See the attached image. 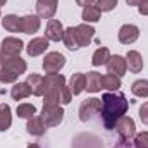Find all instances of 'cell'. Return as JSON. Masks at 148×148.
Returning <instances> with one entry per match:
<instances>
[{
  "mask_svg": "<svg viewBox=\"0 0 148 148\" xmlns=\"http://www.w3.org/2000/svg\"><path fill=\"white\" fill-rule=\"evenodd\" d=\"M126 110H127V100L122 93H117V91L103 93L100 114H102V121H103L105 129H114L115 122L126 114Z\"/></svg>",
  "mask_w": 148,
  "mask_h": 148,
  "instance_id": "cell-1",
  "label": "cell"
},
{
  "mask_svg": "<svg viewBox=\"0 0 148 148\" xmlns=\"http://www.w3.org/2000/svg\"><path fill=\"white\" fill-rule=\"evenodd\" d=\"M40 117H41L45 127H55L64 119V109L60 105H43Z\"/></svg>",
  "mask_w": 148,
  "mask_h": 148,
  "instance_id": "cell-2",
  "label": "cell"
},
{
  "mask_svg": "<svg viewBox=\"0 0 148 148\" xmlns=\"http://www.w3.org/2000/svg\"><path fill=\"white\" fill-rule=\"evenodd\" d=\"M0 66L3 69L10 71V73L17 74V76L24 74L26 69H28L26 60L21 59V55H3V53H0Z\"/></svg>",
  "mask_w": 148,
  "mask_h": 148,
  "instance_id": "cell-3",
  "label": "cell"
},
{
  "mask_svg": "<svg viewBox=\"0 0 148 148\" xmlns=\"http://www.w3.org/2000/svg\"><path fill=\"white\" fill-rule=\"evenodd\" d=\"M66 66V57L59 52H50L43 59V69L47 74H57Z\"/></svg>",
  "mask_w": 148,
  "mask_h": 148,
  "instance_id": "cell-4",
  "label": "cell"
},
{
  "mask_svg": "<svg viewBox=\"0 0 148 148\" xmlns=\"http://www.w3.org/2000/svg\"><path fill=\"white\" fill-rule=\"evenodd\" d=\"M102 110V100L98 98H88L79 105V119L83 122H88L93 115L100 114Z\"/></svg>",
  "mask_w": 148,
  "mask_h": 148,
  "instance_id": "cell-5",
  "label": "cell"
},
{
  "mask_svg": "<svg viewBox=\"0 0 148 148\" xmlns=\"http://www.w3.org/2000/svg\"><path fill=\"white\" fill-rule=\"evenodd\" d=\"M114 129L117 131V134L121 136V140H131L136 134V124H134V121L131 117H126V115H122L115 122Z\"/></svg>",
  "mask_w": 148,
  "mask_h": 148,
  "instance_id": "cell-6",
  "label": "cell"
},
{
  "mask_svg": "<svg viewBox=\"0 0 148 148\" xmlns=\"http://www.w3.org/2000/svg\"><path fill=\"white\" fill-rule=\"evenodd\" d=\"M59 0H38L36 2V14L41 19H53L57 12Z\"/></svg>",
  "mask_w": 148,
  "mask_h": 148,
  "instance_id": "cell-7",
  "label": "cell"
},
{
  "mask_svg": "<svg viewBox=\"0 0 148 148\" xmlns=\"http://www.w3.org/2000/svg\"><path fill=\"white\" fill-rule=\"evenodd\" d=\"M64 26H62V23L60 21H57V19H50L48 23H47V28H45V38L48 40V41H60L62 38H64Z\"/></svg>",
  "mask_w": 148,
  "mask_h": 148,
  "instance_id": "cell-8",
  "label": "cell"
},
{
  "mask_svg": "<svg viewBox=\"0 0 148 148\" xmlns=\"http://www.w3.org/2000/svg\"><path fill=\"white\" fill-rule=\"evenodd\" d=\"M23 48H24V43L19 38L9 36V38H3L2 40L0 53H3V55H19Z\"/></svg>",
  "mask_w": 148,
  "mask_h": 148,
  "instance_id": "cell-9",
  "label": "cell"
},
{
  "mask_svg": "<svg viewBox=\"0 0 148 148\" xmlns=\"http://www.w3.org/2000/svg\"><path fill=\"white\" fill-rule=\"evenodd\" d=\"M140 38V28L134 24H124L119 29V41L122 45H131Z\"/></svg>",
  "mask_w": 148,
  "mask_h": 148,
  "instance_id": "cell-10",
  "label": "cell"
},
{
  "mask_svg": "<svg viewBox=\"0 0 148 148\" xmlns=\"http://www.w3.org/2000/svg\"><path fill=\"white\" fill-rule=\"evenodd\" d=\"M107 66V71L109 74H114V76H124L126 71H127V64H126V59L121 57V55H110L109 62L105 64Z\"/></svg>",
  "mask_w": 148,
  "mask_h": 148,
  "instance_id": "cell-11",
  "label": "cell"
},
{
  "mask_svg": "<svg viewBox=\"0 0 148 148\" xmlns=\"http://www.w3.org/2000/svg\"><path fill=\"white\" fill-rule=\"evenodd\" d=\"M76 36H77V41H79V47H88V45L93 41L95 28L90 26L88 23L79 24V26H76Z\"/></svg>",
  "mask_w": 148,
  "mask_h": 148,
  "instance_id": "cell-12",
  "label": "cell"
},
{
  "mask_svg": "<svg viewBox=\"0 0 148 148\" xmlns=\"http://www.w3.org/2000/svg\"><path fill=\"white\" fill-rule=\"evenodd\" d=\"M26 83L31 86V91H33L35 97H43V95L47 93V84H45V77H43V76L33 73V74L28 76Z\"/></svg>",
  "mask_w": 148,
  "mask_h": 148,
  "instance_id": "cell-13",
  "label": "cell"
},
{
  "mask_svg": "<svg viewBox=\"0 0 148 148\" xmlns=\"http://www.w3.org/2000/svg\"><path fill=\"white\" fill-rule=\"evenodd\" d=\"M47 48H48V40H47L45 36H43V38H33V40L28 43L26 52H28V55L36 57V55L45 53V52H47Z\"/></svg>",
  "mask_w": 148,
  "mask_h": 148,
  "instance_id": "cell-14",
  "label": "cell"
},
{
  "mask_svg": "<svg viewBox=\"0 0 148 148\" xmlns=\"http://www.w3.org/2000/svg\"><path fill=\"white\" fill-rule=\"evenodd\" d=\"M126 64H127L131 73L134 74L141 73L143 71V57H141V53L136 52V50H129L127 55H126Z\"/></svg>",
  "mask_w": 148,
  "mask_h": 148,
  "instance_id": "cell-15",
  "label": "cell"
},
{
  "mask_svg": "<svg viewBox=\"0 0 148 148\" xmlns=\"http://www.w3.org/2000/svg\"><path fill=\"white\" fill-rule=\"evenodd\" d=\"M40 29V17L38 16H24L21 17V33L33 35Z\"/></svg>",
  "mask_w": 148,
  "mask_h": 148,
  "instance_id": "cell-16",
  "label": "cell"
},
{
  "mask_svg": "<svg viewBox=\"0 0 148 148\" xmlns=\"http://www.w3.org/2000/svg\"><path fill=\"white\" fill-rule=\"evenodd\" d=\"M31 95H33V91H31V86L28 83H16L10 88V97L14 100H17V102L19 100H24V98H28Z\"/></svg>",
  "mask_w": 148,
  "mask_h": 148,
  "instance_id": "cell-17",
  "label": "cell"
},
{
  "mask_svg": "<svg viewBox=\"0 0 148 148\" xmlns=\"http://www.w3.org/2000/svg\"><path fill=\"white\" fill-rule=\"evenodd\" d=\"M69 88H71V93L73 95H79L86 90V74L77 73L73 74L71 81H69Z\"/></svg>",
  "mask_w": 148,
  "mask_h": 148,
  "instance_id": "cell-18",
  "label": "cell"
},
{
  "mask_svg": "<svg viewBox=\"0 0 148 148\" xmlns=\"http://www.w3.org/2000/svg\"><path fill=\"white\" fill-rule=\"evenodd\" d=\"M2 26L9 33H19L21 31V17H17L16 14H7L2 19Z\"/></svg>",
  "mask_w": 148,
  "mask_h": 148,
  "instance_id": "cell-19",
  "label": "cell"
},
{
  "mask_svg": "<svg viewBox=\"0 0 148 148\" xmlns=\"http://www.w3.org/2000/svg\"><path fill=\"white\" fill-rule=\"evenodd\" d=\"M86 90L90 93H97L102 90V76L97 71H91L86 74Z\"/></svg>",
  "mask_w": 148,
  "mask_h": 148,
  "instance_id": "cell-20",
  "label": "cell"
},
{
  "mask_svg": "<svg viewBox=\"0 0 148 148\" xmlns=\"http://www.w3.org/2000/svg\"><path fill=\"white\" fill-rule=\"evenodd\" d=\"M26 129H28V133L33 134V136H43L47 127H45L41 117H31V119H28V126H26Z\"/></svg>",
  "mask_w": 148,
  "mask_h": 148,
  "instance_id": "cell-21",
  "label": "cell"
},
{
  "mask_svg": "<svg viewBox=\"0 0 148 148\" xmlns=\"http://www.w3.org/2000/svg\"><path fill=\"white\" fill-rule=\"evenodd\" d=\"M12 124V112L7 103H0V131H7Z\"/></svg>",
  "mask_w": 148,
  "mask_h": 148,
  "instance_id": "cell-22",
  "label": "cell"
},
{
  "mask_svg": "<svg viewBox=\"0 0 148 148\" xmlns=\"http://www.w3.org/2000/svg\"><path fill=\"white\" fill-rule=\"evenodd\" d=\"M62 41H64V45H66L69 50H77V48H81V47H79V41H77V36H76V28H74V26L67 28V29L64 31Z\"/></svg>",
  "mask_w": 148,
  "mask_h": 148,
  "instance_id": "cell-23",
  "label": "cell"
},
{
  "mask_svg": "<svg viewBox=\"0 0 148 148\" xmlns=\"http://www.w3.org/2000/svg\"><path fill=\"white\" fill-rule=\"evenodd\" d=\"M100 14L102 12L97 5H88V7H83L81 17L84 23H97V21H100Z\"/></svg>",
  "mask_w": 148,
  "mask_h": 148,
  "instance_id": "cell-24",
  "label": "cell"
},
{
  "mask_svg": "<svg viewBox=\"0 0 148 148\" xmlns=\"http://www.w3.org/2000/svg\"><path fill=\"white\" fill-rule=\"evenodd\" d=\"M109 59H110V52H109V48L100 47V48H97V50H95L93 59H91V64H93L95 67H98V66L107 64V62H109Z\"/></svg>",
  "mask_w": 148,
  "mask_h": 148,
  "instance_id": "cell-25",
  "label": "cell"
},
{
  "mask_svg": "<svg viewBox=\"0 0 148 148\" xmlns=\"http://www.w3.org/2000/svg\"><path fill=\"white\" fill-rule=\"evenodd\" d=\"M102 88H105L107 91H117L121 88V77L114 76V74L102 76Z\"/></svg>",
  "mask_w": 148,
  "mask_h": 148,
  "instance_id": "cell-26",
  "label": "cell"
},
{
  "mask_svg": "<svg viewBox=\"0 0 148 148\" xmlns=\"http://www.w3.org/2000/svg\"><path fill=\"white\" fill-rule=\"evenodd\" d=\"M45 84H47V91H50V90H55V88L64 86L66 84V77L62 74H47Z\"/></svg>",
  "mask_w": 148,
  "mask_h": 148,
  "instance_id": "cell-27",
  "label": "cell"
},
{
  "mask_svg": "<svg viewBox=\"0 0 148 148\" xmlns=\"http://www.w3.org/2000/svg\"><path fill=\"white\" fill-rule=\"evenodd\" d=\"M131 91L134 97H140V98H148V79H138L133 83L131 86Z\"/></svg>",
  "mask_w": 148,
  "mask_h": 148,
  "instance_id": "cell-28",
  "label": "cell"
},
{
  "mask_svg": "<svg viewBox=\"0 0 148 148\" xmlns=\"http://www.w3.org/2000/svg\"><path fill=\"white\" fill-rule=\"evenodd\" d=\"M60 88L50 90L43 95V105H59L60 103Z\"/></svg>",
  "mask_w": 148,
  "mask_h": 148,
  "instance_id": "cell-29",
  "label": "cell"
},
{
  "mask_svg": "<svg viewBox=\"0 0 148 148\" xmlns=\"http://www.w3.org/2000/svg\"><path fill=\"white\" fill-rule=\"evenodd\" d=\"M35 114H36V107L33 103H21L17 107V115L21 119H31L35 117Z\"/></svg>",
  "mask_w": 148,
  "mask_h": 148,
  "instance_id": "cell-30",
  "label": "cell"
},
{
  "mask_svg": "<svg viewBox=\"0 0 148 148\" xmlns=\"http://www.w3.org/2000/svg\"><path fill=\"white\" fill-rule=\"evenodd\" d=\"M133 145H134V148H148V133L147 131L134 134V141H133Z\"/></svg>",
  "mask_w": 148,
  "mask_h": 148,
  "instance_id": "cell-31",
  "label": "cell"
},
{
  "mask_svg": "<svg viewBox=\"0 0 148 148\" xmlns=\"http://www.w3.org/2000/svg\"><path fill=\"white\" fill-rule=\"evenodd\" d=\"M17 74L10 73V71H7V69H3V67H0V83H16L17 81Z\"/></svg>",
  "mask_w": 148,
  "mask_h": 148,
  "instance_id": "cell-32",
  "label": "cell"
},
{
  "mask_svg": "<svg viewBox=\"0 0 148 148\" xmlns=\"http://www.w3.org/2000/svg\"><path fill=\"white\" fill-rule=\"evenodd\" d=\"M97 2V7L100 9V12H109L112 9H115L117 5V0H95Z\"/></svg>",
  "mask_w": 148,
  "mask_h": 148,
  "instance_id": "cell-33",
  "label": "cell"
},
{
  "mask_svg": "<svg viewBox=\"0 0 148 148\" xmlns=\"http://www.w3.org/2000/svg\"><path fill=\"white\" fill-rule=\"evenodd\" d=\"M59 91H60V103H62V105H67V103L71 102V97H73L71 88L64 84V86H60V90H59Z\"/></svg>",
  "mask_w": 148,
  "mask_h": 148,
  "instance_id": "cell-34",
  "label": "cell"
},
{
  "mask_svg": "<svg viewBox=\"0 0 148 148\" xmlns=\"http://www.w3.org/2000/svg\"><path fill=\"white\" fill-rule=\"evenodd\" d=\"M140 119H141L143 124L148 126V102H145V103L140 107Z\"/></svg>",
  "mask_w": 148,
  "mask_h": 148,
  "instance_id": "cell-35",
  "label": "cell"
},
{
  "mask_svg": "<svg viewBox=\"0 0 148 148\" xmlns=\"http://www.w3.org/2000/svg\"><path fill=\"white\" fill-rule=\"evenodd\" d=\"M138 10L141 16H148V0H143L140 5H138Z\"/></svg>",
  "mask_w": 148,
  "mask_h": 148,
  "instance_id": "cell-36",
  "label": "cell"
},
{
  "mask_svg": "<svg viewBox=\"0 0 148 148\" xmlns=\"http://www.w3.org/2000/svg\"><path fill=\"white\" fill-rule=\"evenodd\" d=\"M114 148H134V145H131L129 140H121V141H117V145Z\"/></svg>",
  "mask_w": 148,
  "mask_h": 148,
  "instance_id": "cell-37",
  "label": "cell"
},
{
  "mask_svg": "<svg viewBox=\"0 0 148 148\" xmlns=\"http://www.w3.org/2000/svg\"><path fill=\"white\" fill-rule=\"evenodd\" d=\"M93 2H95V0H76V3H77V5H81V7H88V5H93Z\"/></svg>",
  "mask_w": 148,
  "mask_h": 148,
  "instance_id": "cell-38",
  "label": "cell"
},
{
  "mask_svg": "<svg viewBox=\"0 0 148 148\" xmlns=\"http://www.w3.org/2000/svg\"><path fill=\"white\" fill-rule=\"evenodd\" d=\"M126 2H127V5H136V7H138L143 0H126Z\"/></svg>",
  "mask_w": 148,
  "mask_h": 148,
  "instance_id": "cell-39",
  "label": "cell"
},
{
  "mask_svg": "<svg viewBox=\"0 0 148 148\" xmlns=\"http://www.w3.org/2000/svg\"><path fill=\"white\" fill-rule=\"evenodd\" d=\"M28 148H40V147H38L36 143H31V145H29V147H28Z\"/></svg>",
  "mask_w": 148,
  "mask_h": 148,
  "instance_id": "cell-40",
  "label": "cell"
},
{
  "mask_svg": "<svg viewBox=\"0 0 148 148\" xmlns=\"http://www.w3.org/2000/svg\"><path fill=\"white\" fill-rule=\"evenodd\" d=\"M5 2H7V0H0V7H2V5H5Z\"/></svg>",
  "mask_w": 148,
  "mask_h": 148,
  "instance_id": "cell-41",
  "label": "cell"
}]
</instances>
